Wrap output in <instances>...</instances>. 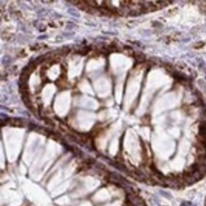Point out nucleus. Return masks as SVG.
I'll return each mask as SVG.
<instances>
[{"label":"nucleus","instance_id":"1","mask_svg":"<svg viewBox=\"0 0 206 206\" xmlns=\"http://www.w3.org/2000/svg\"><path fill=\"white\" fill-rule=\"evenodd\" d=\"M9 123L11 125H13V126H20V127H24L25 126V122L23 120H20V119H9Z\"/></svg>","mask_w":206,"mask_h":206}]
</instances>
